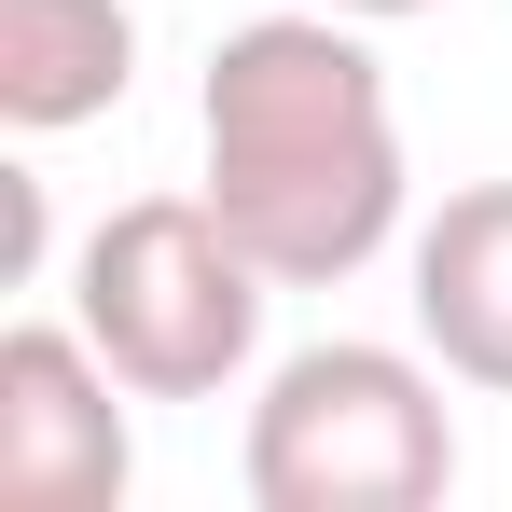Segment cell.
Listing matches in <instances>:
<instances>
[{
	"label": "cell",
	"instance_id": "cell-3",
	"mask_svg": "<svg viewBox=\"0 0 512 512\" xmlns=\"http://www.w3.org/2000/svg\"><path fill=\"white\" fill-rule=\"evenodd\" d=\"M263 305H277V277L208 208V180L194 194H125L70 250V319L97 333V360L139 402H222V388H250Z\"/></svg>",
	"mask_w": 512,
	"mask_h": 512
},
{
	"label": "cell",
	"instance_id": "cell-2",
	"mask_svg": "<svg viewBox=\"0 0 512 512\" xmlns=\"http://www.w3.org/2000/svg\"><path fill=\"white\" fill-rule=\"evenodd\" d=\"M443 360L374 333H319L263 360L250 388V512H429L457 485V416H443Z\"/></svg>",
	"mask_w": 512,
	"mask_h": 512
},
{
	"label": "cell",
	"instance_id": "cell-6",
	"mask_svg": "<svg viewBox=\"0 0 512 512\" xmlns=\"http://www.w3.org/2000/svg\"><path fill=\"white\" fill-rule=\"evenodd\" d=\"M139 84V14L125 0H0V125L70 139Z\"/></svg>",
	"mask_w": 512,
	"mask_h": 512
},
{
	"label": "cell",
	"instance_id": "cell-5",
	"mask_svg": "<svg viewBox=\"0 0 512 512\" xmlns=\"http://www.w3.org/2000/svg\"><path fill=\"white\" fill-rule=\"evenodd\" d=\"M402 277H416V346L457 388L512 402V180H457L416 222Z\"/></svg>",
	"mask_w": 512,
	"mask_h": 512
},
{
	"label": "cell",
	"instance_id": "cell-4",
	"mask_svg": "<svg viewBox=\"0 0 512 512\" xmlns=\"http://www.w3.org/2000/svg\"><path fill=\"white\" fill-rule=\"evenodd\" d=\"M125 374L97 360L84 319H14L0 333V499L14 512H125L139 485V429Z\"/></svg>",
	"mask_w": 512,
	"mask_h": 512
},
{
	"label": "cell",
	"instance_id": "cell-7",
	"mask_svg": "<svg viewBox=\"0 0 512 512\" xmlns=\"http://www.w3.org/2000/svg\"><path fill=\"white\" fill-rule=\"evenodd\" d=\"M319 14H360V28H402V14H443V0H319Z\"/></svg>",
	"mask_w": 512,
	"mask_h": 512
},
{
	"label": "cell",
	"instance_id": "cell-1",
	"mask_svg": "<svg viewBox=\"0 0 512 512\" xmlns=\"http://www.w3.org/2000/svg\"><path fill=\"white\" fill-rule=\"evenodd\" d=\"M194 139H208V208L250 236L277 291H333L416 222L402 111H388L360 14L277 0L250 28H222V56L194 84Z\"/></svg>",
	"mask_w": 512,
	"mask_h": 512
}]
</instances>
